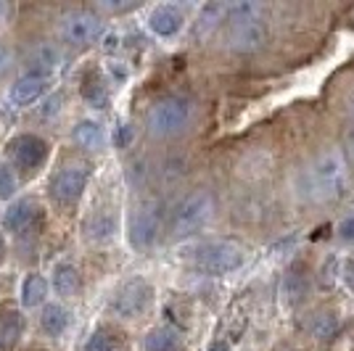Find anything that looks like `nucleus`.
I'll return each mask as SVG.
<instances>
[{
    "label": "nucleus",
    "instance_id": "f257e3e1",
    "mask_svg": "<svg viewBox=\"0 0 354 351\" xmlns=\"http://www.w3.org/2000/svg\"><path fill=\"white\" fill-rule=\"evenodd\" d=\"M227 32L225 40L227 48L236 53H254L259 50L267 40L265 16H262V6L257 3H236L227 8Z\"/></svg>",
    "mask_w": 354,
    "mask_h": 351
},
{
    "label": "nucleus",
    "instance_id": "f03ea898",
    "mask_svg": "<svg viewBox=\"0 0 354 351\" xmlns=\"http://www.w3.org/2000/svg\"><path fill=\"white\" fill-rule=\"evenodd\" d=\"M304 185L312 201H333L346 185V161L341 151H325L304 169Z\"/></svg>",
    "mask_w": 354,
    "mask_h": 351
},
{
    "label": "nucleus",
    "instance_id": "7ed1b4c3",
    "mask_svg": "<svg viewBox=\"0 0 354 351\" xmlns=\"http://www.w3.org/2000/svg\"><path fill=\"white\" fill-rule=\"evenodd\" d=\"M193 106L183 95H169L151 106L146 117V127L153 137H175L191 124Z\"/></svg>",
    "mask_w": 354,
    "mask_h": 351
},
{
    "label": "nucleus",
    "instance_id": "20e7f679",
    "mask_svg": "<svg viewBox=\"0 0 354 351\" xmlns=\"http://www.w3.org/2000/svg\"><path fill=\"white\" fill-rule=\"evenodd\" d=\"M241 264H243V249L233 240H209L193 251V267L209 278L230 275Z\"/></svg>",
    "mask_w": 354,
    "mask_h": 351
},
{
    "label": "nucleus",
    "instance_id": "39448f33",
    "mask_svg": "<svg viewBox=\"0 0 354 351\" xmlns=\"http://www.w3.org/2000/svg\"><path fill=\"white\" fill-rule=\"evenodd\" d=\"M214 214V198L209 191H196L188 198H183L172 214V233L177 238H185L207 227V222Z\"/></svg>",
    "mask_w": 354,
    "mask_h": 351
},
{
    "label": "nucleus",
    "instance_id": "423d86ee",
    "mask_svg": "<svg viewBox=\"0 0 354 351\" xmlns=\"http://www.w3.org/2000/svg\"><path fill=\"white\" fill-rule=\"evenodd\" d=\"M151 301H153V285L146 278H130L114 293L111 312L122 320H138L148 312Z\"/></svg>",
    "mask_w": 354,
    "mask_h": 351
},
{
    "label": "nucleus",
    "instance_id": "0eeeda50",
    "mask_svg": "<svg viewBox=\"0 0 354 351\" xmlns=\"http://www.w3.org/2000/svg\"><path fill=\"white\" fill-rule=\"evenodd\" d=\"M162 230V211L153 201H143L133 209L130 222H127V238L133 243V249L146 251L156 243Z\"/></svg>",
    "mask_w": 354,
    "mask_h": 351
},
{
    "label": "nucleus",
    "instance_id": "6e6552de",
    "mask_svg": "<svg viewBox=\"0 0 354 351\" xmlns=\"http://www.w3.org/2000/svg\"><path fill=\"white\" fill-rule=\"evenodd\" d=\"M90 182V169L85 164H69L61 172H56L53 182H50V196L59 204H77L82 198V193Z\"/></svg>",
    "mask_w": 354,
    "mask_h": 351
},
{
    "label": "nucleus",
    "instance_id": "1a4fd4ad",
    "mask_svg": "<svg viewBox=\"0 0 354 351\" xmlns=\"http://www.w3.org/2000/svg\"><path fill=\"white\" fill-rule=\"evenodd\" d=\"M45 225V209L35 198H21L16 204L8 206L3 227L11 235H32Z\"/></svg>",
    "mask_w": 354,
    "mask_h": 351
},
{
    "label": "nucleus",
    "instance_id": "9d476101",
    "mask_svg": "<svg viewBox=\"0 0 354 351\" xmlns=\"http://www.w3.org/2000/svg\"><path fill=\"white\" fill-rule=\"evenodd\" d=\"M8 156L19 169L24 172H35L40 169L48 159V143L37 135H16L8 143Z\"/></svg>",
    "mask_w": 354,
    "mask_h": 351
},
{
    "label": "nucleus",
    "instance_id": "9b49d317",
    "mask_svg": "<svg viewBox=\"0 0 354 351\" xmlns=\"http://www.w3.org/2000/svg\"><path fill=\"white\" fill-rule=\"evenodd\" d=\"M104 32L101 19L90 11H72L61 19V35L72 45H90Z\"/></svg>",
    "mask_w": 354,
    "mask_h": 351
},
{
    "label": "nucleus",
    "instance_id": "f8f14e48",
    "mask_svg": "<svg viewBox=\"0 0 354 351\" xmlns=\"http://www.w3.org/2000/svg\"><path fill=\"white\" fill-rule=\"evenodd\" d=\"M48 85H50V77H45V74H24V77H19L11 85L8 101L14 103L16 108H27V106H32V103H37L43 98Z\"/></svg>",
    "mask_w": 354,
    "mask_h": 351
},
{
    "label": "nucleus",
    "instance_id": "ddd939ff",
    "mask_svg": "<svg viewBox=\"0 0 354 351\" xmlns=\"http://www.w3.org/2000/svg\"><path fill=\"white\" fill-rule=\"evenodd\" d=\"M183 24H185V16L183 11L177 8V6H156L151 14H148V30L153 32L156 37H164V40H169V37H175L177 32L183 30Z\"/></svg>",
    "mask_w": 354,
    "mask_h": 351
},
{
    "label": "nucleus",
    "instance_id": "4468645a",
    "mask_svg": "<svg viewBox=\"0 0 354 351\" xmlns=\"http://www.w3.org/2000/svg\"><path fill=\"white\" fill-rule=\"evenodd\" d=\"M72 137H74V143H77L80 148H85V151H101L104 143H106L104 127H101L98 122H93V119H82V122H77Z\"/></svg>",
    "mask_w": 354,
    "mask_h": 351
},
{
    "label": "nucleus",
    "instance_id": "2eb2a0df",
    "mask_svg": "<svg viewBox=\"0 0 354 351\" xmlns=\"http://www.w3.org/2000/svg\"><path fill=\"white\" fill-rule=\"evenodd\" d=\"M53 291L64 296V298H72V296L80 293V272H77V267L64 262L53 269Z\"/></svg>",
    "mask_w": 354,
    "mask_h": 351
},
{
    "label": "nucleus",
    "instance_id": "dca6fc26",
    "mask_svg": "<svg viewBox=\"0 0 354 351\" xmlns=\"http://www.w3.org/2000/svg\"><path fill=\"white\" fill-rule=\"evenodd\" d=\"M40 328L48 336L59 338L66 328H69V312L61 304H45L43 314H40Z\"/></svg>",
    "mask_w": 354,
    "mask_h": 351
},
{
    "label": "nucleus",
    "instance_id": "f3484780",
    "mask_svg": "<svg viewBox=\"0 0 354 351\" xmlns=\"http://www.w3.org/2000/svg\"><path fill=\"white\" fill-rule=\"evenodd\" d=\"M45 296H48V280L43 275H37V272L27 275L24 283H21V304L27 309L43 307Z\"/></svg>",
    "mask_w": 354,
    "mask_h": 351
},
{
    "label": "nucleus",
    "instance_id": "a211bd4d",
    "mask_svg": "<svg viewBox=\"0 0 354 351\" xmlns=\"http://www.w3.org/2000/svg\"><path fill=\"white\" fill-rule=\"evenodd\" d=\"M82 98L93 106V108H106L109 103V93H106V82L98 72H88L82 77Z\"/></svg>",
    "mask_w": 354,
    "mask_h": 351
},
{
    "label": "nucleus",
    "instance_id": "6ab92c4d",
    "mask_svg": "<svg viewBox=\"0 0 354 351\" xmlns=\"http://www.w3.org/2000/svg\"><path fill=\"white\" fill-rule=\"evenodd\" d=\"M180 333L175 328H153L143 341V351H177Z\"/></svg>",
    "mask_w": 354,
    "mask_h": 351
},
{
    "label": "nucleus",
    "instance_id": "aec40b11",
    "mask_svg": "<svg viewBox=\"0 0 354 351\" xmlns=\"http://www.w3.org/2000/svg\"><path fill=\"white\" fill-rule=\"evenodd\" d=\"M21 333H24V317L14 309L0 312V346H14Z\"/></svg>",
    "mask_w": 354,
    "mask_h": 351
},
{
    "label": "nucleus",
    "instance_id": "412c9836",
    "mask_svg": "<svg viewBox=\"0 0 354 351\" xmlns=\"http://www.w3.org/2000/svg\"><path fill=\"white\" fill-rule=\"evenodd\" d=\"M59 50L56 48H50V45H40V48H35L30 56V66L35 69V74H45V77H50V72L59 66Z\"/></svg>",
    "mask_w": 354,
    "mask_h": 351
},
{
    "label": "nucleus",
    "instance_id": "4be33fe9",
    "mask_svg": "<svg viewBox=\"0 0 354 351\" xmlns=\"http://www.w3.org/2000/svg\"><path fill=\"white\" fill-rule=\"evenodd\" d=\"M88 238L90 240H95V243H106V240H111L114 233H117V220L111 217V214H98V217H93L88 222Z\"/></svg>",
    "mask_w": 354,
    "mask_h": 351
},
{
    "label": "nucleus",
    "instance_id": "5701e85b",
    "mask_svg": "<svg viewBox=\"0 0 354 351\" xmlns=\"http://www.w3.org/2000/svg\"><path fill=\"white\" fill-rule=\"evenodd\" d=\"M227 14V6H222V3H209L201 8V14H198V35H207L209 30H214L217 27V21H220L222 16Z\"/></svg>",
    "mask_w": 354,
    "mask_h": 351
},
{
    "label": "nucleus",
    "instance_id": "b1692460",
    "mask_svg": "<svg viewBox=\"0 0 354 351\" xmlns=\"http://www.w3.org/2000/svg\"><path fill=\"white\" fill-rule=\"evenodd\" d=\"M16 188L19 182H16L14 169L8 164H0V201H11L16 196Z\"/></svg>",
    "mask_w": 354,
    "mask_h": 351
},
{
    "label": "nucleus",
    "instance_id": "393cba45",
    "mask_svg": "<svg viewBox=\"0 0 354 351\" xmlns=\"http://www.w3.org/2000/svg\"><path fill=\"white\" fill-rule=\"evenodd\" d=\"M85 351H119V343L111 333H106V330H95V333L90 336Z\"/></svg>",
    "mask_w": 354,
    "mask_h": 351
},
{
    "label": "nucleus",
    "instance_id": "a878e982",
    "mask_svg": "<svg viewBox=\"0 0 354 351\" xmlns=\"http://www.w3.org/2000/svg\"><path fill=\"white\" fill-rule=\"evenodd\" d=\"M336 330H339V320H336L333 314H320V317L315 320V325H312V333L317 338H330Z\"/></svg>",
    "mask_w": 354,
    "mask_h": 351
},
{
    "label": "nucleus",
    "instance_id": "bb28decb",
    "mask_svg": "<svg viewBox=\"0 0 354 351\" xmlns=\"http://www.w3.org/2000/svg\"><path fill=\"white\" fill-rule=\"evenodd\" d=\"M135 137V130L130 127V124H119L117 127V146L119 148H127L130 143H133Z\"/></svg>",
    "mask_w": 354,
    "mask_h": 351
},
{
    "label": "nucleus",
    "instance_id": "cd10ccee",
    "mask_svg": "<svg viewBox=\"0 0 354 351\" xmlns=\"http://www.w3.org/2000/svg\"><path fill=\"white\" fill-rule=\"evenodd\" d=\"M339 235L341 240H346V243H354V217H346V220L339 225Z\"/></svg>",
    "mask_w": 354,
    "mask_h": 351
},
{
    "label": "nucleus",
    "instance_id": "c85d7f7f",
    "mask_svg": "<svg viewBox=\"0 0 354 351\" xmlns=\"http://www.w3.org/2000/svg\"><path fill=\"white\" fill-rule=\"evenodd\" d=\"M11 61H14V56H11V50H8L6 45H0V77H3V74L8 72Z\"/></svg>",
    "mask_w": 354,
    "mask_h": 351
},
{
    "label": "nucleus",
    "instance_id": "c756f323",
    "mask_svg": "<svg viewBox=\"0 0 354 351\" xmlns=\"http://www.w3.org/2000/svg\"><path fill=\"white\" fill-rule=\"evenodd\" d=\"M6 16H8V3H0V24L6 21Z\"/></svg>",
    "mask_w": 354,
    "mask_h": 351
},
{
    "label": "nucleus",
    "instance_id": "7c9ffc66",
    "mask_svg": "<svg viewBox=\"0 0 354 351\" xmlns=\"http://www.w3.org/2000/svg\"><path fill=\"white\" fill-rule=\"evenodd\" d=\"M3 256H6V243L0 240V262H3Z\"/></svg>",
    "mask_w": 354,
    "mask_h": 351
},
{
    "label": "nucleus",
    "instance_id": "2f4dec72",
    "mask_svg": "<svg viewBox=\"0 0 354 351\" xmlns=\"http://www.w3.org/2000/svg\"><path fill=\"white\" fill-rule=\"evenodd\" d=\"M212 351H225V343H222V346H220V343H214V349H212Z\"/></svg>",
    "mask_w": 354,
    "mask_h": 351
},
{
    "label": "nucleus",
    "instance_id": "473e14b6",
    "mask_svg": "<svg viewBox=\"0 0 354 351\" xmlns=\"http://www.w3.org/2000/svg\"><path fill=\"white\" fill-rule=\"evenodd\" d=\"M352 159H354V140H352Z\"/></svg>",
    "mask_w": 354,
    "mask_h": 351
}]
</instances>
